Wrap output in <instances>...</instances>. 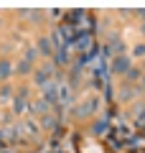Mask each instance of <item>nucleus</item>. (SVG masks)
Returning a JSON list of instances; mask_svg holds the SVG:
<instances>
[{"instance_id": "obj_1", "label": "nucleus", "mask_w": 145, "mask_h": 153, "mask_svg": "<svg viewBox=\"0 0 145 153\" xmlns=\"http://www.w3.org/2000/svg\"><path fill=\"white\" fill-rule=\"evenodd\" d=\"M112 69L115 71H127L130 69V59L127 56H115L112 59Z\"/></svg>"}, {"instance_id": "obj_2", "label": "nucleus", "mask_w": 145, "mask_h": 153, "mask_svg": "<svg viewBox=\"0 0 145 153\" xmlns=\"http://www.w3.org/2000/svg\"><path fill=\"white\" fill-rule=\"evenodd\" d=\"M5 76H10V64L8 61H0V79H5Z\"/></svg>"}, {"instance_id": "obj_3", "label": "nucleus", "mask_w": 145, "mask_h": 153, "mask_svg": "<svg viewBox=\"0 0 145 153\" xmlns=\"http://www.w3.org/2000/svg\"><path fill=\"white\" fill-rule=\"evenodd\" d=\"M38 49H41V54H48V51H51V46H48V41H41V46H38Z\"/></svg>"}, {"instance_id": "obj_4", "label": "nucleus", "mask_w": 145, "mask_h": 153, "mask_svg": "<svg viewBox=\"0 0 145 153\" xmlns=\"http://www.w3.org/2000/svg\"><path fill=\"white\" fill-rule=\"evenodd\" d=\"M18 71H21V74H26V71H31V64H28V61H23V64L18 66Z\"/></svg>"}]
</instances>
